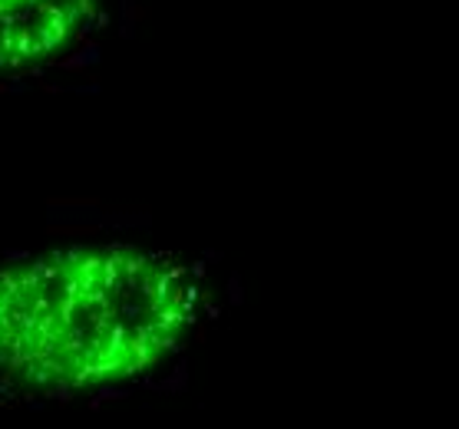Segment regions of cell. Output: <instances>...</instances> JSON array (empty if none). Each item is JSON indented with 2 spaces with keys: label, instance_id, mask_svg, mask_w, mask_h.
<instances>
[{
  "label": "cell",
  "instance_id": "6da1fadb",
  "mask_svg": "<svg viewBox=\"0 0 459 429\" xmlns=\"http://www.w3.org/2000/svg\"><path fill=\"white\" fill-rule=\"evenodd\" d=\"M195 317L182 264L133 245H80L0 268V403L136 380Z\"/></svg>",
  "mask_w": 459,
  "mask_h": 429
},
{
  "label": "cell",
  "instance_id": "7a4b0ae2",
  "mask_svg": "<svg viewBox=\"0 0 459 429\" xmlns=\"http://www.w3.org/2000/svg\"><path fill=\"white\" fill-rule=\"evenodd\" d=\"M96 11V0H0V70L50 60L70 47Z\"/></svg>",
  "mask_w": 459,
  "mask_h": 429
}]
</instances>
